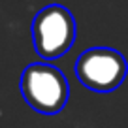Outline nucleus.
<instances>
[{
    "label": "nucleus",
    "mask_w": 128,
    "mask_h": 128,
    "mask_svg": "<svg viewBox=\"0 0 128 128\" xmlns=\"http://www.w3.org/2000/svg\"><path fill=\"white\" fill-rule=\"evenodd\" d=\"M19 85L24 102L42 115H56L68 104V79L53 64H28L21 74Z\"/></svg>",
    "instance_id": "obj_1"
},
{
    "label": "nucleus",
    "mask_w": 128,
    "mask_h": 128,
    "mask_svg": "<svg viewBox=\"0 0 128 128\" xmlns=\"http://www.w3.org/2000/svg\"><path fill=\"white\" fill-rule=\"evenodd\" d=\"M77 36V24L72 12L60 4L42 8L32 21V44L45 60L66 55Z\"/></svg>",
    "instance_id": "obj_2"
},
{
    "label": "nucleus",
    "mask_w": 128,
    "mask_h": 128,
    "mask_svg": "<svg viewBox=\"0 0 128 128\" xmlns=\"http://www.w3.org/2000/svg\"><path fill=\"white\" fill-rule=\"evenodd\" d=\"M128 74L124 55L111 47H90L79 55L76 76L83 87L94 92H111L122 85Z\"/></svg>",
    "instance_id": "obj_3"
}]
</instances>
